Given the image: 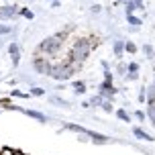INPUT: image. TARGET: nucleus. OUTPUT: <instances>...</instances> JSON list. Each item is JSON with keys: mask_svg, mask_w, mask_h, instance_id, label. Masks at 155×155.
<instances>
[{"mask_svg": "<svg viewBox=\"0 0 155 155\" xmlns=\"http://www.w3.org/2000/svg\"><path fill=\"white\" fill-rule=\"evenodd\" d=\"M90 51H92V45H90V39H78L76 43H74V47H71L70 51V59H68V63H82L90 55Z\"/></svg>", "mask_w": 155, "mask_h": 155, "instance_id": "f257e3e1", "label": "nucleus"}, {"mask_svg": "<svg viewBox=\"0 0 155 155\" xmlns=\"http://www.w3.org/2000/svg\"><path fill=\"white\" fill-rule=\"evenodd\" d=\"M59 47H61V39L53 35V37H47L41 41L39 51H43V53H55V51H59Z\"/></svg>", "mask_w": 155, "mask_h": 155, "instance_id": "f03ea898", "label": "nucleus"}, {"mask_svg": "<svg viewBox=\"0 0 155 155\" xmlns=\"http://www.w3.org/2000/svg\"><path fill=\"white\" fill-rule=\"evenodd\" d=\"M116 88L112 86V80H104V84L100 86V96H108V98H114Z\"/></svg>", "mask_w": 155, "mask_h": 155, "instance_id": "7ed1b4c3", "label": "nucleus"}, {"mask_svg": "<svg viewBox=\"0 0 155 155\" xmlns=\"http://www.w3.org/2000/svg\"><path fill=\"white\" fill-rule=\"evenodd\" d=\"M33 68L39 71V74H49V70H51V65L43 59V57H35V61H33Z\"/></svg>", "mask_w": 155, "mask_h": 155, "instance_id": "20e7f679", "label": "nucleus"}, {"mask_svg": "<svg viewBox=\"0 0 155 155\" xmlns=\"http://www.w3.org/2000/svg\"><path fill=\"white\" fill-rule=\"evenodd\" d=\"M8 108H16V106H8ZM16 110L25 112V114L31 116V118H37L39 123H47V116H45V114H41V112H37V110H27V108H16Z\"/></svg>", "mask_w": 155, "mask_h": 155, "instance_id": "39448f33", "label": "nucleus"}, {"mask_svg": "<svg viewBox=\"0 0 155 155\" xmlns=\"http://www.w3.org/2000/svg\"><path fill=\"white\" fill-rule=\"evenodd\" d=\"M86 135H88V137H90V139H92L94 143H100V145H104V143H108V137H104V135H100V133L86 131Z\"/></svg>", "mask_w": 155, "mask_h": 155, "instance_id": "423d86ee", "label": "nucleus"}, {"mask_svg": "<svg viewBox=\"0 0 155 155\" xmlns=\"http://www.w3.org/2000/svg\"><path fill=\"white\" fill-rule=\"evenodd\" d=\"M16 15V6H2L0 8V18H12Z\"/></svg>", "mask_w": 155, "mask_h": 155, "instance_id": "0eeeda50", "label": "nucleus"}, {"mask_svg": "<svg viewBox=\"0 0 155 155\" xmlns=\"http://www.w3.org/2000/svg\"><path fill=\"white\" fill-rule=\"evenodd\" d=\"M133 133H135V137H137V139H143V141H153V137H151L149 133H145L143 129H139V127H137V129H133Z\"/></svg>", "mask_w": 155, "mask_h": 155, "instance_id": "6e6552de", "label": "nucleus"}, {"mask_svg": "<svg viewBox=\"0 0 155 155\" xmlns=\"http://www.w3.org/2000/svg\"><path fill=\"white\" fill-rule=\"evenodd\" d=\"M65 129H68V131H74V133H82V135H86V131H88V129H84V127H80V124H71V123L65 124Z\"/></svg>", "mask_w": 155, "mask_h": 155, "instance_id": "1a4fd4ad", "label": "nucleus"}, {"mask_svg": "<svg viewBox=\"0 0 155 155\" xmlns=\"http://www.w3.org/2000/svg\"><path fill=\"white\" fill-rule=\"evenodd\" d=\"M74 90H76V94H84L86 92V84L84 82H74Z\"/></svg>", "mask_w": 155, "mask_h": 155, "instance_id": "9d476101", "label": "nucleus"}, {"mask_svg": "<svg viewBox=\"0 0 155 155\" xmlns=\"http://www.w3.org/2000/svg\"><path fill=\"white\" fill-rule=\"evenodd\" d=\"M116 116H118V118H120V120H124V123H131V116L127 114V112H124V110H116Z\"/></svg>", "mask_w": 155, "mask_h": 155, "instance_id": "9b49d317", "label": "nucleus"}, {"mask_svg": "<svg viewBox=\"0 0 155 155\" xmlns=\"http://www.w3.org/2000/svg\"><path fill=\"white\" fill-rule=\"evenodd\" d=\"M49 102H53V104H59V106H65V108L70 106V104H68L65 100H61V98H55V96H51V98H49Z\"/></svg>", "mask_w": 155, "mask_h": 155, "instance_id": "f8f14e48", "label": "nucleus"}, {"mask_svg": "<svg viewBox=\"0 0 155 155\" xmlns=\"http://www.w3.org/2000/svg\"><path fill=\"white\" fill-rule=\"evenodd\" d=\"M147 116L151 118V123L155 124V104H149V108H147Z\"/></svg>", "mask_w": 155, "mask_h": 155, "instance_id": "ddd939ff", "label": "nucleus"}, {"mask_svg": "<svg viewBox=\"0 0 155 155\" xmlns=\"http://www.w3.org/2000/svg\"><path fill=\"white\" fill-rule=\"evenodd\" d=\"M123 49H124V43H123V41H116V43H114V53L120 55V53H123Z\"/></svg>", "mask_w": 155, "mask_h": 155, "instance_id": "4468645a", "label": "nucleus"}, {"mask_svg": "<svg viewBox=\"0 0 155 155\" xmlns=\"http://www.w3.org/2000/svg\"><path fill=\"white\" fill-rule=\"evenodd\" d=\"M8 51H10L12 57H16V55H18V45H16V43H10V45H8Z\"/></svg>", "mask_w": 155, "mask_h": 155, "instance_id": "2eb2a0df", "label": "nucleus"}, {"mask_svg": "<svg viewBox=\"0 0 155 155\" xmlns=\"http://www.w3.org/2000/svg\"><path fill=\"white\" fill-rule=\"evenodd\" d=\"M124 51H129V53H135V51H137V45L129 41V43H124Z\"/></svg>", "mask_w": 155, "mask_h": 155, "instance_id": "dca6fc26", "label": "nucleus"}, {"mask_svg": "<svg viewBox=\"0 0 155 155\" xmlns=\"http://www.w3.org/2000/svg\"><path fill=\"white\" fill-rule=\"evenodd\" d=\"M127 21H129L131 25H135V27H139V25H141V21L137 18V16H133V15H127Z\"/></svg>", "mask_w": 155, "mask_h": 155, "instance_id": "f3484780", "label": "nucleus"}, {"mask_svg": "<svg viewBox=\"0 0 155 155\" xmlns=\"http://www.w3.org/2000/svg\"><path fill=\"white\" fill-rule=\"evenodd\" d=\"M135 8H137L135 2H127V15H133V12H135Z\"/></svg>", "mask_w": 155, "mask_h": 155, "instance_id": "a211bd4d", "label": "nucleus"}, {"mask_svg": "<svg viewBox=\"0 0 155 155\" xmlns=\"http://www.w3.org/2000/svg\"><path fill=\"white\" fill-rule=\"evenodd\" d=\"M143 53L147 55V57H153V47H151V45H145V47H143Z\"/></svg>", "mask_w": 155, "mask_h": 155, "instance_id": "6ab92c4d", "label": "nucleus"}, {"mask_svg": "<svg viewBox=\"0 0 155 155\" xmlns=\"http://www.w3.org/2000/svg\"><path fill=\"white\" fill-rule=\"evenodd\" d=\"M129 74H137V70H139V63H129Z\"/></svg>", "mask_w": 155, "mask_h": 155, "instance_id": "aec40b11", "label": "nucleus"}, {"mask_svg": "<svg viewBox=\"0 0 155 155\" xmlns=\"http://www.w3.org/2000/svg\"><path fill=\"white\" fill-rule=\"evenodd\" d=\"M10 31H12V29H10L8 25H0V35H8Z\"/></svg>", "mask_w": 155, "mask_h": 155, "instance_id": "412c9836", "label": "nucleus"}, {"mask_svg": "<svg viewBox=\"0 0 155 155\" xmlns=\"http://www.w3.org/2000/svg\"><path fill=\"white\" fill-rule=\"evenodd\" d=\"M21 15H23L25 18H33V12L29 10V8H23V10H21Z\"/></svg>", "mask_w": 155, "mask_h": 155, "instance_id": "4be33fe9", "label": "nucleus"}, {"mask_svg": "<svg viewBox=\"0 0 155 155\" xmlns=\"http://www.w3.org/2000/svg\"><path fill=\"white\" fill-rule=\"evenodd\" d=\"M102 108L106 110V112H112V104L110 102H102Z\"/></svg>", "mask_w": 155, "mask_h": 155, "instance_id": "5701e85b", "label": "nucleus"}, {"mask_svg": "<svg viewBox=\"0 0 155 155\" xmlns=\"http://www.w3.org/2000/svg\"><path fill=\"white\" fill-rule=\"evenodd\" d=\"M33 96H43V90H41V88H33Z\"/></svg>", "mask_w": 155, "mask_h": 155, "instance_id": "b1692460", "label": "nucleus"}, {"mask_svg": "<svg viewBox=\"0 0 155 155\" xmlns=\"http://www.w3.org/2000/svg\"><path fill=\"white\" fill-rule=\"evenodd\" d=\"M12 96H16V98H27V94L18 92V90H15V92H12Z\"/></svg>", "mask_w": 155, "mask_h": 155, "instance_id": "393cba45", "label": "nucleus"}, {"mask_svg": "<svg viewBox=\"0 0 155 155\" xmlns=\"http://www.w3.org/2000/svg\"><path fill=\"white\" fill-rule=\"evenodd\" d=\"M135 116H137L139 120H145V112H141V110H137V112H135Z\"/></svg>", "mask_w": 155, "mask_h": 155, "instance_id": "a878e982", "label": "nucleus"}, {"mask_svg": "<svg viewBox=\"0 0 155 155\" xmlns=\"http://www.w3.org/2000/svg\"><path fill=\"white\" fill-rule=\"evenodd\" d=\"M100 10H102L100 4H94V6H92V12H100Z\"/></svg>", "mask_w": 155, "mask_h": 155, "instance_id": "bb28decb", "label": "nucleus"}, {"mask_svg": "<svg viewBox=\"0 0 155 155\" xmlns=\"http://www.w3.org/2000/svg\"><path fill=\"white\" fill-rule=\"evenodd\" d=\"M135 4H137V8H143V0H133Z\"/></svg>", "mask_w": 155, "mask_h": 155, "instance_id": "cd10ccee", "label": "nucleus"}, {"mask_svg": "<svg viewBox=\"0 0 155 155\" xmlns=\"http://www.w3.org/2000/svg\"><path fill=\"white\" fill-rule=\"evenodd\" d=\"M118 2H123V4H127V2H131V0H118Z\"/></svg>", "mask_w": 155, "mask_h": 155, "instance_id": "c85d7f7f", "label": "nucleus"}, {"mask_svg": "<svg viewBox=\"0 0 155 155\" xmlns=\"http://www.w3.org/2000/svg\"><path fill=\"white\" fill-rule=\"evenodd\" d=\"M53 2H57V0H53Z\"/></svg>", "mask_w": 155, "mask_h": 155, "instance_id": "c756f323", "label": "nucleus"}]
</instances>
